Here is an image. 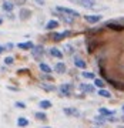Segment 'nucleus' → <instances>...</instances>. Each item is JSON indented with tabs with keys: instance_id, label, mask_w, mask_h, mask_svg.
Listing matches in <instances>:
<instances>
[{
	"instance_id": "6e6552de",
	"label": "nucleus",
	"mask_w": 124,
	"mask_h": 128,
	"mask_svg": "<svg viewBox=\"0 0 124 128\" xmlns=\"http://www.w3.org/2000/svg\"><path fill=\"white\" fill-rule=\"evenodd\" d=\"M106 27L111 28V30H117V32L124 30V26H121V24H118V23H113V22H108V23L106 24Z\"/></svg>"
},
{
	"instance_id": "f03ea898",
	"label": "nucleus",
	"mask_w": 124,
	"mask_h": 128,
	"mask_svg": "<svg viewBox=\"0 0 124 128\" xmlns=\"http://www.w3.org/2000/svg\"><path fill=\"white\" fill-rule=\"evenodd\" d=\"M101 18H103V17H101L100 14H87V16H84V20H86V22H88L90 24L98 23Z\"/></svg>"
},
{
	"instance_id": "9b49d317",
	"label": "nucleus",
	"mask_w": 124,
	"mask_h": 128,
	"mask_svg": "<svg viewBox=\"0 0 124 128\" xmlns=\"http://www.w3.org/2000/svg\"><path fill=\"white\" fill-rule=\"evenodd\" d=\"M30 16H32V12L29 9H22L20 10V20H27V18H30Z\"/></svg>"
},
{
	"instance_id": "2f4dec72",
	"label": "nucleus",
	"mask_w": 124,
	"mask_h": 128,
	"mask_svg": "<svg viewBox=\"0 0 124 128\" xmlns=\"http://www.w3.org/2000/svg\"><path fill=\"white\" fill-rule=\"evenodd\" d=\"M6 50V47H3V46H0V54H2V53H3V51Z\"/></svg>"
},
{
	"instance_id": "1a4fd4ad",
	"label": "nucleus",
	"mask_w": 124,
	"mask_h": 128,
	"mask_svg": "<svg viewBox=\"0 0 124 128\" xmlns=\"http://www.w3.org/2000/svg\"><path fill=\"white\" fill-rule=\"evenodd\" d=\"M17 47L22 48V50H32L33 47H34V44H33L32 41H26V43H19Z\"/></svg>"
},
{
	"instance_id": "f704fd0d",
	"label": "nucleus",
	"mask_w": 124,
	"mask_h": 128,
	"mask_svg": "<svg viewBox=\"0 0 124 128\" xmlns=\"http://www.w3.org/2000/svg\"><path fill=\"white\" fill-rule=\"evenodd\" d=\"M44 128H50V127H44Z\"/></svg>"
},
{
	"instance_id": "c85d7f7f",
	"label": "nucleus",
	"mask_w": 124,
	"mask_h": 128,
	"mask_svg": "<svg viewBox=\"0 0 124 128\" xmlns=\"http://www.w3.org/2000/svg\"><path fill=\"white\" fill-rule=\"evenodd\" d=\"M36 3H39L40 6H44V0H36Z\"/></svg>"
},
{
	"instance_id": "39448f33",
	"label": "nucleus",
	"mask_w": 124,
	"mask_h": 128,
	"mask_svg": "<svg viewBox=\"0 0 124 128\" xmlns=\"http://www.w3.org/2000/svg\"><path fill=\"white\" fill-rule=\"evenodd\" d=\"M43 53H44V50H43V47H41V46H37V47H33V48H32V54H33V57H36L37 60L41 58Z\"/></svg>"
},
{
	"instance_id": "a211bd4d",
	"label": "nucleus",
	"mask_w": 124,
	"mask_h": 128,
	"mask_svg": "<svg viewBox=\"0 0 124 128\" xmlns=\"http://www.w3.org/2000/svg\"><path fill=\"white\" fill-rule=\"evenodd\" d=\"M50 54L53 57H57V58H63V53L59 48H50Z\"/></svg>"
},
{
	"instance_id": "2eb2a0df",
	"label": "nucleus",
	"mask_w": 124,
	"mask_h": 128,
	"mask_svg": "<svg viewBox=\"0 0 124 128\" xmlns=\"http://www.w3.org/2000/svg\"><path fill=\"white\" fill-rule=\"evenodd\" d=\"M74 64H76V67H78V68L84 70L86 67H87V64H86V61L81 58H74Z\"/></svg>"
},
{
	"instance_id": "f8f14e48",
	"label": "nucleus",
	"mask_w": 124,
	"mask_h": 128,
	"mask_svg": "<svg viewBox=\"0 0 124 128\" xmlns=\"http://www.w3.org/2000/svg\"><path fill=\"white\" fill-rule=\"evenodd\" d=\"M59 27V22L57 20H49L46 24V30H54Z\"/></svg>"
},
{
	"instance_id": "7c9ffc66",
	"label": "nucleus",
	"mask_w": 124,
	"mask_h": 128,
	"mask_svg": "<svg viewBox=\"0 0 124 128\" xmlns=\"http://www.w3.org/2000/svg\"><path fill=\"white\" fill-rule=\"evenodd\" d=\"M43 78H46V80H50V81H53V78H51L50 76H43Z\"/></svg>"
},
{
	"instance_id": "b1692460",
	"label": "nucleus",
	"mask_w": 124,
	"mask_h": 128,
	"mask_svg": "<svg viewBox=\"0 0 124 128\" xmlns=\"http://www.w3.org/2000/svg\"><path fill=\"white\" fill-rule=\"evenodd\" d=\"M98 94H100L101 97H106V98H111V94L108 91H107V90H103V88H101L100 91H98Z\"/></svg>"
},
{
	"instance_id": "c9c22d12",
	"label": "nucleus",
	"mask_w": 124,
	"mask_h": 128,
	"mask_svg": "<svg viewBox=\"0 0 124 128\" xmlns=\"http://www.w3.org/2000/svg\"><path fill=\"white\" fill-rule=\"evenodd\" d=\"M123 120H124V117H123Z\"/></svg>"
},
{
	"instance_id": "0eeeda50",
	"label": "nucleus",
	"mask_w": 124,
	"mask_h": 128,
	"mask_svg": "<svg viewBox=\"0 0 124 128\" xmlns=\"http://www.w3.org/2000/svg\"><path fill=\"white\" fill-rule=\"evenodd\" d=\"M59 90H60L61 94H64V96H70V92H71V84H61Z\"/></svg>"
},
{
	"instance_id": "c756f323",
	"label": "nucleus",
	"mask_w": 124,
	"mask_h": 128,
	"mask_svg": "<svg viewBox=\"0 0 124 128\" xmlns=\"http://www.w3.org/2000/svg\"><path fill=\"white\" fill-rule=\"evenodd\" d=\"M10 48H13V44H12V43H9V44L6 46V50H10Z\"/></svg>"
},
{
	"instance_id": "aec40b11",
	"label": "nucleus",
	"mask_w": 124,
	"mask_h": 128,
	"mask_svg": "<svg viewBox=\"0 0 124 128\" xmlns=\"http://www.w3.org/2000/svg\"><path fill=\"white\" fill-rule=\"evenodd\" d=\"M43 108V110H46V108H50L51 107V102L49 100H43V101H40V104H39Z\"/></svg>"
},
{
	"instance_id": "473e14b6",
	"label": "nucleus",
	"mask_w": 124,
	"mask_h": 128,
	"mask_svg": "<svg viewBox=\"0 0 124 128\" xmlns=\"http://www.w3.org/2000/svg\"><path fill=\"white\" fill-rule=\"evenodd\" d=\"M0 24H3V18H0Z\"/></svg>"
},
{
	"instance_id": "a878e982",
	"label": "nucleus",
	"mask_w": 124,
	"mask_h": 128,
	"mask_svg": "<svg viewBox=\"0 0 124 128\" xmlns=\"http://www.w3.org/2000/svg\"><path fill=\"white\" fill-rule=\"evenodd\" d=\"M94 86L101 88L103 86H104V81H103V80H98V78H94Z\"/></svg>"
},
{
	"instance_id": "9d476101",
	"label": "nucleus",
	"mask_w": 124,
	"mask_h": 128,
	"mask_svg": "<svg viewBox=\"0 0 124 128\" xmlns=\"http://www.w3.org/2000/svg\"><path fill=\"white\" fill-rule=\"evenodd\" d=\"M80 90L83 92H94V86H91V84H80Z\"/></svg>"
},
{
	"instance_id": "bb28decb",
	"label": "nucleus",
	"mask_w": 124,
	"mask_h": 128,
	"mask_svg": "<svg viewBox=\"0 0 124 128\" xmlns=\"http://www.w3.org/2000/svg\"><path fill=\"white\" fill-rule=\"evenodd\" d=\"M5 63H6V64H9V66H10V64H13V63H14V58L9 56V57H6V58H5Z\"/></svg>"
},
{
	"instance_id": "f257e3e1",
	"label": "nucleus",
	"mask_w": 124,
	"mask_h": 128,
	"mask_svg": "<svg viewBox=\"0 0 124 128\" xmlns=\"http://www.w3.org/2000/svg\"><path fill=\"white\" fill-rule=\"evenodd\" d=\"M56 10H57L59 13H61V14H67V16H71V17H80V13H78V12H76V10H73V9H69V7L57 6V7H56Z\"/></svg>"
},
{
	"instance_id": "20e7f679",
	"label": "nucleus",
	"mask_w": 124,
	"mask_h": 128,
	"mask_svg": "<svg viewBox=\"0 0 124 128\" xmlns=\"http://www.w3.org/2000/svg\"><path fill=\"white\" fill-rule=\"evenodd\" d=\"M71 33L67 30V32H63V33H54V34H51V38L54 41H60V40H63L64 37H69Z\"/></svg>"
},
{
	"instance_id": "6ab92c4d",
	"label": "nucleus",
	"mask_w": 124,
	"mask_h": 128,
	"mask_svg": "<svg viewBox=\"0 0 124 128\" xmlns=\"http://www.w3.org/2000/svg\"><path fill=\"white\" fill-rule=\"evenodd\" d=\"M17 125L19 127H26V125H29V120L24 118V117H20L17 120Z\"/></svg>"
},
{
	"instance_id": "4be33fe9",
	"label": "nucleus",
	"mask_w": 124,
	"mask_h": 128,
	"mask_svg": "<svg viewBox=\"0 0 124 128\" xmlns=\"http://www.w3.org/2000/svg\"><path fill=\"white\" fill-rule=\"evenodd\" d=\"M108 81L114 86L115 88H118V90H121V91H124V84H120V82H115L114 80H108Z\"/></svg>"
},
{
	"instance_id": "423d86ee",
	"label": "nucleus",
	"mask_w": 124,
	"mask_h": 128,
	"mask_svg": "<svg viewBox=\"0 0 124 128\" xmlns=\"http://www.w3.org/2000/svg\"><path fill=\"white\" fill-rule=\"evenodd\" d=\"M77 3H80V6L86 7V9H93L96 4V0H78Z\"/></svg>"
},
{
	"instance_id": "5701e85b",
	"label": "nucleus",
	"mask_w": 124,
	"mask_h": 128,
	"mask_svg": "<svg viewBox=\"0 0 124 128\" xmlns=\"http://www.w3.org/2000/svg\"><path fill=\"white\" fill-rule=\"evenodd\" d=\"M34 117H36V120H40V121H46V118H47L44 112H36Z\"/></svg>"
},
{
	"instance_id": "ddd939ff",
	"label": "nucleus",
	"mask_w": 124,
	"mask_h": 128,
	"mask_svg": "<svg viewBox=\"0 0 124 128\" xmlns=\"http://www.w3.org/2000/svg\"><path fill=\"white\" fill-rule=\"evenodd\" d=\"M2 9L5 10V12H9V13H10V12L14 9V3H12V2H3Z\"/></svg>"
},
{
	"instance_id": "393cba45",
	"label": "nucleus",
	"mask_w": 124,
	"mask_h": 128,
	"mask_svg": "<svg viewBox=\"0 0 124 128\" xmlns=\"http://www.w3.org/2000/svg\"><path fill=\"white\" fill-rule=\"evenodd\" d=\"M41 87L44 88L46 91H54V90H56L54 86H49V84H41Z\"/></svg>"
},
{
	"instance_id": "412c9836",
	"label": "nucleus",
	"mask_w": 124,
	"mask_h": 128,
	"mask_svg": "<svg viewBox=\"0 0 124 128\" xmlns=\"http://www.w3.org/2000/svg\"><path fill=\"white\" fill-rule=\"evenodd\" d=\"M81 76L87 80H94V73H88V71H83Z\"/></svg>"
},
{
	"instance_id": "72a5a7b5",
	"label": "nucleus",
	"mask_w": 124,
	"mask_h": 128,
	"mask_svg": "<svg viewBox=\"0 0 124 128\" xmlns=\"http://www.w3.org/2000/svg\"><path fill=\"white\" fill-rule=\"evenodd\" d=\"M123 111H124V105H123Z\"/></svg>"
},
{
	"instance_id": "7ed1b4c3",
	"label": "nucleus",
	"mask_w": 124,
	"mask_h": 128,
	"mask_svg": "<svg viewBox=\"0 0 124 128\" xmlns=\"http://www.w3.org/2000/svg\"><path fill=\"white\" fill-rule=\"evenodd\" d=\"M63 112H64L66 115H70V117H80V115H81L80 110L74 108V107H70V108H64V110H63Z\"/></svg>"
},
{
	"instance_id": "cd10ccee",
	"label": "nucleus",
	"mask_w": 124,
	"mask_h": 128,
	"mask_svg": "<svg viewBox=\"0 0 124 128\" xmlns=\"http://www.w3.org/2000/svg\"><path fill=\"white\" fill-rule=\"evenodd\" d=\"M16 107H19V108H26V104H23V102L17 101V102H16Z\"/></svg>"
},
{
	"instance_id": "4468645a",
	"label": "nucleus",
	"mask_w": 124,
	"mask_h": 128,
	"mask_svg": "<svg viewBox=\"0 0 124 128\" xmlns=\"http://www.w3.org/2000/svg\"><path fill=\"white\" fill-rule=\"evenodd\" d=\"M98 112H100L101 115H106V117L114 115V111H113V110H108V108H104V107H101V108H98Z\"/></svg>"
},
{
	"instance_id": "dca6fc26",
	"label": "nucleus",
	"mask_w": 124,
	"mask_h": 128,
	"mask_svg": "<svg viewBox=\"0 0 124 128\" xmlns=\"http://www.w3.org/2000/svg\"><path fill=\"white\" fill-rule=\"evenodd\" d=\"M54 70H56L59 74L66 73V64H64V63H57V64H56V67H54Z\"/></svg>"
},
{
	"instance_id": "f3484780",
	"label": "nucleus",
	"mask_w": 124,
	"mask_h": 128,
	"mask_svg": "<svg viewBox=\"0 0 124 128\" xmlns=\"http://www.w3.org/2000/svg\"><path fill=\"white\" fill-rule=\"evenodd\" d=\"M39 68L43 71V73H46V74H50L51 73V68H50V66L46 63H40V66H39Z\"/></svg>"
}]
</instances>
